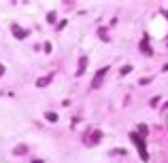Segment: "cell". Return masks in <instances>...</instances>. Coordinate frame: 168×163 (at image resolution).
Here are the masks:
<instances>
[{
    "label": "cell",
    "mask_w": 168,
    "mask_h": 163,
    "mask_svg": "<svg viewBox=\"0 0 168 163\" xmlns=\"http://www.w3.org/2000/svg\"><path fill=\"white\" fill-rule=\"evenodd\" d=\"M130 140H132V144L136 146V151H138V155H141V159L147 163V161H149V152H147V146H145V138H141L136 131H132V134H130Z\"/></svg>",
    "instance_id": "6da1fadb"
},
{
    "label": "cell",
    "mask_w": 168,
    "mask_h": 163,
    "mask_svg": "<svg viewBox=\"0 0 168 163\" xmlns=\"http://www.w3.org/2000/svg\"><path fill=\"white\" fill-rule=\"evenodd\" d=\"M108 74V66H104V68H100L96 72V76H94V81H92V89H100L102 87V83H104V76Z\"/></svg>",
    "instance_id": "7a4b0ae2"
},
{
    "label": "cell",
    "mask_w": 168,
    "mask_h": 163,
    "mask_svg": "<svg viewBox=\"0 0 168 163\" xmlns=\"http://www.w3.org/2000/svg\"><path fill=\"white\" fill-rule=\"evenodd\" d=\"M100 140H102V131H100V129H94V134H92L89 138L85 136V138H83V142L87 144V146H96Z\"/></svg>",
    "instance_id": "3957f363"
},
{
    "label": "cell",
    "mask_w": 168,
    "mask_h": 163,
    "mask_svg": "<svg viewBox=\"0 0 168 163\" xmlns=\"http://www.w3.org/2000/svg\"><path fill=\"white\" fill-rule=\"evenodd\" d=\"M141 51H143L145 55H153V51H151V47H149V38H147V34L143 36V43H141Z\"/></svg>",
    "instance_id": "277c9868"
},
{
    "label": "cell",
    "mask_w": 168,
    "mask_h": 163,
    "mask_svg": "<svg viewBox=\"0 0 168 163\" xmlns=\"http://www.w3.org/2000/svg\"><path fill=\"white\" fill-rule=\"evenodd\" d=\"M51 81H53V74H47V76H43V79L36 81V87H47Z\"/></svg>",
    "instance_id": "5b68a950"
},
{
    "label": "cell",
    "mask_w": 168,
    "mask_h": 163,
    "mask_svg": "<svg viewBox=\"0 0 168 163\" xmlns=\"http://www.w3.org/2000/svg\"><path fill=\"white\" fill-rule=\"evenodd\" d=\"M85 66H87V57H81L79 59V68H77V76H83V72H85Z\"/></svg>",
    "instance_id": "8992f818"
},
{
    "label": "cell",
    "mask_w": 168,
    "mask_h": 163,
    "mask_svg": "<svg viewBox=\"0 0 168 163\" xmlns=\"http://www.w3.org/2000/svg\"><path fill=\"white\" fill-rule=\"evenodd\" d=\"M13 36H15V38H26L28 32H26V30H19V25H13Z\"/></svg>",
    "instance_id": "52a82bcc"
},
{
    "label": "cell",
    "mask_w": 168,
    "mask_h": 163,
    "mask_svg": "<svg viewBox=\"0 0 168 163\" xmlns=\"http://www.w3.org/2000/svg\"><path fill=\"white\" fill-rule=\"evenodd\" d=\"M147 134H149V127H147L145 123H141V125H138V136H141V138H145Z\"/></svg>",
    "instance_id": "ba28073f"
},
{
    "label": "cell",
    "mask_w": 168,
    "mask_h": 163,
    "mask_svg": "<svg viewBox=\"0 0 168 163\" xmlns=\"http://www.w3.org/2000/svg\"><path fill=\"white\" fill-rule=\"evenodd\" d=\"M45 119L51 121V123H58V119H60V116L55 115V112H45Z\"/></svg>",
    "instance_id": "9c48e42d"
},
{
    "label": "cell",
    "mask_w": 168,
    "mask_h": 163,
    "mask_svg": "<svg viewBox=\"0 0 168 163\" xmlns=\"http://www.w3.org/2000/svg\"><path fill=\"white\" fill-rule=\"evenodd\" d=\"M13 152H15V155H26V152H28V148H26L24 144H22V146H17V148H13Z\"/></svg>",
    "instance_id": "30bf717a"
},
{
    "label": "cell",
    "mask_w": 168,
    "mask_h": 163,
    "mask_svg": "<svg viewBox=\"0 0 168 163\" xmlns=\"http://www.w3.org/2000/svg\"><path fill=\"white\" fill-rule=\"evenodd\" d=\"M130 72H132V66H123V68L119 70V74H121V76H126V74H130Z\"/></svg>",
    "instance_id": "8fae6325"
},
{
    "label": "cell",
    "mask_w": 168,
    "mask_h": 163,
    "mask_svg": "<svg viewBox=\"0 0 168 163\" xmlns=\"http://www.w3.org/2000/svg\"><path fill=\"white\" fill-rule=\"evenodd\" d=\"M98 36H100V38H102V40H111V38H108V34H107V30H98Z\"/></svg>",
    "instance_id": "7c38bea8"
},
{
    "label": "cell",
    "mask_w": 168,
    "mask_h": 163,
    "mask_svg": "<svg viewBox=\"0 0 168 163\" xmlns=\"http://www.w3.org/2000/svg\"><path fill=\"white\" fill-rule=\"evenodd\" d=\"M55 19H58V15H55V11H53V13H49V15H47V21H49V23H53Z\"/></svg>",
    "instance_id": "4fadbf2b"
},
{
    "label": "cell",
    "mask_w": 168,
    "mask_h": 163,
    "mask_svg": "<svg viewBox=\"0 0 168 163\" xmlns=\"http://www.w3.org/2000/svg\"><path fill=\"white\" fill-rule=\"evenodd\" d=\"M111 155H121V157H123L126 151H123V148H117V151H111Z\"/></svg>",
    "instance_id": "5bb4252c"
},
{
    "label": "cell",
    "mask_w": 168,
    "mask_h": 163,
    "mask_svg": "<svg viewBox=\"0 0 168 163\" xmlns=\"http://www.w3.org/2000/svg\"><path fill=\"white\" fill-rule=\"evenodd\" d=\"M149 104H151V106H153V108H156V106L160 104V97H157V95H156V97H153V100H151V102H149Z\"/></svg>",
    "instance_id": "9a60e30c"
},
{
    "label": "cell",
    "mask_w": 168,
    "mask_h": 163,
    "mask_svg": "<svg viewBox=\"0 0 168 163\" xmlns=\"http://www.w3.org/2000/svg\"><path fill=\"white\" fill-rule=\"evenodd\" d=\"M138 83H141V85H149V83H151V79H149V76H145V79H141Z\"/></svg>",
    "instance_id": "2e32d148"
},
{
    "label": "cell",
    "mask_w": 168,
    "mask_h": 163,
    "mask_svg": "<svg viewBox=\"0 0 168 163\" xmlns=\"http://www.w3.org/2000/svg\"><path fill=\"white\" fill-rule=\"evenodd\" d=\"M45 53H51V43H45Z\"/></svg>",
    "instance_id": "e0dca14e"
},
{
    "label": "cell",
    "mask_w": 168,
    "mask_h": 163,
    "mask_svg": "<svg viewBox=\"0 0 168 163\" xmlns=\"http://www.w3.org/2000/svg\"><path fill=\"white\" fill-rule=\"evenodd\" d=\"M2 74H4V66L0 64V76H2Z\"/></svg>",
    "instance_id": "ac0fdd59"
},
{
    "label": "cell",
    "mask_w": 168,
    "mask_h": 163,
    "mask_svg": "<svg viewBox=\"0 0 168 163\" xmlns=\"http://www.w3.org/2000/svg\"><path fill=\"white\" fill-rule=\"evenodd\" d=\"M32 163H45V161H41V159H34V161H32Z\"/></svg>",
    "instance_id": "d6986e66"
},
{
    "label": "cell",
    "mask_w": 168,
    "mask_h": 163,
    "mask_svg": "<svg viewBox=\"0 0 168 163\" xmlns=\"http://www.w3.org/2000/svg\"><path fill=\"white\" fill-rule=\"evenodd\" d=\"M162 70H164V72H168V64H166V66H164V68H162Z\"/></svg>",
    "instance_id": "ffe728a7"
}]
</instances>
